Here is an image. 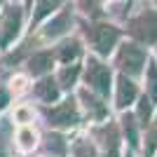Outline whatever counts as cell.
I'll return each instance as SVG.
<instances>
[{"mask_svg": "<svg viewBox=\"0 0 157 157\" xmlns=\"http://www.w3.org/2000/svg\"><path fill=\"white\" fill-rule=\"evenodd\" d=\"M127 38L143 47H157V10H143L124 24Z\"/></svg>", "mask_w": 157, "mask_h": 157, "instance_id": "ba28073f", "label": "cell"}, {"mask_svg": "<svg viewBox=\"0 0 157 157\" xmlns=\"http://www.w3.org/2000/svg\"><path fill=\"white\" fill-rule=\"evenodd\" d=\"M66 5V0H35V12H33V19H31V28L47 21L52 14H56L61 7Z\"/></svg>", "mask_w": 157, "mask_h": 157, "instance_id": "d6986e66", "label": "cell"}, {"mask_svg": "<svg viewBox=\"0 0 157 157\" xmlns=\"http://www.w3.org/2000/svg\"><path fill=\"white\" fill-rule=\"evenodd\" d=\"M115 68L105 59L101 56H94V54H87L85 61H82V82L80 85L87 87L89 92L98 94L110 101L113 96V85H115Z\"/></svg>", "mask_w": 157, "mask_h": 157, "instance_id": "277c9868", "label": "cell"}, {"mask_svg": "<svg viewBox=\"0 0 157 157\" xmlns=\"http://www.w3.org/2000/svg\"><path fill=\"white\" fill-rule=\"evenodd\" d=\"M54 78L59 82V87L63 89V94H73L82 82V61L78 63H66V66H56Z\"/></svg>", "mask_w": 157, "mask_h": 157, "instance_id": "2e32d148", "label": "cell"}, {"mask_svg": "<svg viewBox=\"0 0 157 157\" xmlns=\"http://www.w3.org/2000/svg\"><path fill=\"white\" fill-rule=\"evenodd\" d=\"M143 89H141V82L134 78H127V75H115V85H113V113L120 115V113H127V110H134L136 101L141 98Z\"/></svg>", "mask_w": 157, "mask_h": 157, "instance_id": "9c48e42d", "label": "cell"}, {"mask_svg": "<svg viewBox=\"0 0 157 157\" xmlns=\"http://www.w3.org/2000/svg\"><path fill=\"white\" fill-rule=\"evenodd\" d=\"M73 94H75V98H78V103H80V110H82V115H85L87 127L98 124V122H105L108 117L115 115L110 101L103 98V96H98V94H94V92H89L87 87L80 85Z\"/></svg>", "mask_w": 157, "mask_h": 157, "instance_id": "52a82bcc", "label": "cell"}, {"mask_svg": "<svg viewBox=\"0 0 157 157\" xmlns=\"http://www.w3.org/2000/svg\"><path fill=\"white\" fill-rule=\"evenodd\" d=\"M56 71V56H54L52 47H45V49H35L24 59V73H26L31 80L45 78V75H52Z\"/></svg>", "mask_w": 157, "mask_h": 157, "instance_id": "8fae6325", "label": "cell"}, {"mask_svg": "<svg viewBox=\"0 0 157 157\" xmlns=\"http://www.w3.org/2000/svg\"><path fill=\"white\" fill-rule=\"evenodd\" d=\"M124 157H138V155H136L134 150H129V148H127V150H124Z\"/></svg>", "mask_w": 157, "mask_h": 157, "instance_id": "484cf974", "label": "cell"}, {"mask_svg": "<svg viewBox=\"0 0 157 157\" xmlns=\"http://www.w3.org/2000/svg\"><path fill=\"white\" fill-rule=\"evenodd\" d=\"M115 117H117V124H120V131H122V138H124V145L138 155L141 141H143V127L138 124L134 110L120 113V115H115Z\"/></svg>", "mask_w": 157, "mask_h": 157, "instance_id": "5bb4252c", "label": "cell"}, {"mask_svg": "<svg viewBox=\"0 0 157 157\" xmlns=\"http://www.w3.org/2000/svg\"><path fill=\"white\" fill-rule=\"evenodd\" d=\"M52 49H54V56H56V63L59 66L85 61V42L80 38H75V35H68V38L54 42Z\"/></svg>", "mask_w": 157, "mask_h": 157, "instance_id": "4fadbf2b", "label": "cell"}, {"mask_svg": "<svg viewBox=\"0 0 157 157\" xmlns=\"http://www.w3.org/2000/svg\"><path fill=\"white\" fill-rule=\"evenodd\" d=\"M89 136L94 138V143L98 148V157H124V138H122V131H120L117 117L113 115L105 122H98V124L87 127Z\"/></svg>", "mask_w": 157, "mask_h": 157, "instance_id": "5b68a950", "label": "cell"}, {"mask_svg": "<svg viewBox=\"0 0 157 157\" xmlns=\"http://www.w3.org/2000/svg\"><path fill=\"white\" fill-rule=\"evenodd\" d=\"M38 117V108L35 103H14L10 110V120L14 127H24V124H33Z\"/></svg>", "mask_w": 157, "mask_h": 157, "instance_id": "ffe728a7", "label": "cell"}, {"mask_svg": "<svg viewBox=\"0 0 157 157\" xmlns=\"http://www.w3.org/2000/svg\"><path fill=\"white\" fill-rule=\"evenodd\" d=\"M138 157H157V113L152 117V122L143 129V141H141Z\"/></svg>", "mask_w": 157, "mask_h": 157, "instance_id": "44dd1931", "label": "cell"}, {"mask_svg": "<svg viewBox=\"0 0 157 157\" xmlns=\"http://www.w3.org/2000/svg\"><path fill=\"white\" fill-rule=\"evenodd\" d=\"M152 2H155V5H157V0H152Z\"/></svg>", "mask_w": 157, "mask_h": 157, "instance_id": "83f0119b", "label": "cell"}, {"mask_svg": "<svg viewBox=\"0 0 157 157\" xmlns=\"http://www.w3.org/2000/svg\"><path fill=\"white\" fill-rule=\"evenodd\" d=\"M141 89H143V94L157 105V56L155 54L150 56L148 68H145L143 78H141Z\"/></svg>", "mask_w": 157, "mask_h": 157, "instance_id": "ac0fdd59", "label": "cell"}, {"mask_svg": "<svg viewBox=\"0 0 157 157\" xmlns=\"http://www.w3.org/2000/svg\"><path fill=\"white\" fill-rule=\"evenodd\" d=\"M35 108H38V117L45 122L47 131L75 134V131H82V127H87L75 94H66L54 105H35Z\"/></svg>", "mask_w": 157, "mask_h": 157, "instance_id": "6da1fadb", "label": "cell"}, {"mask_svg": "<svg viewBox=\"0 0 157 157\" xmlns=\"http://www.w3.org/2000/svg\"><path fill=\"white\" fill-rule=\"evenodd\" d=\"M0 10H2V0H0Z\"/></svg>", "mask_w": 157, "mask_h": 157, "instance_id": "4316f807", "label": "cell"}, {"mask_svg": "<svg viewBox=\"0 0 157 157\" xmlns=\"http://www.w3.org/2000/svg\"><path fill=\"white\" fill-rule=\"evenodd\" d=\"M42 143V134L38 131L35 124H24V127H14L12 134V148L19 155H31L35 152Z\"/></svg>", "mask_w": 157, "mask_h": 157, "instance_id": "9a60e30c", "label": "cell"}, {"mask_svg": "<svg viewBox=\"0 0 157 157\" xmlns=\"http://www.w3.org/2000/svg\"><path fill=\"white\" fill-rule=\"evenodd\" d=\"M7 85H10V92H12L14 101L17 98H21L26 92H31V85H33V80L28 78L26 73H14L12 78L7 80Z\"/></svg>", "mask_w": 157, "mask_h": 157, "instance_id": "7402d4cb", "label": "cell"}, {"mask_svg": "<svg viewBox=\"0 0 157 157\" xmlns=\"http://www.w3.org/2000/svg\"><path fill=\"white\" fill-rule=\"evenodd\" d=\"M150 56L152 54H150L148 47L138 45V42H134V40H124V42H120L117 49L113 52L110 66L115 68V73H120V75L141 80L143 73H145V68H148Z\"/></svg>", "mask_w": 157, "mask_h": 157, "instance_id": "3957f363", "label": "cell"}, {"mask_svg": "<svg viewBox=\"0 0 157 157\" xmlns=\"http://www.w3.org/2000/svg\"><path fill=\"white\" fill-rule=\"evenodd\" d=\"M80 7V12L87 14V17H92V19H96L98 17V0H75Z\"/></svg>", "mask_w": 157, "mask_h": 157, "instance_id": "cb8c5ba5", "label": "cell"}, {"mask_svg": "<svg viewBox=\"0 0 157 157\" xmlns=\"http://www.w3.org/2000/svg\"><path fill=\"white\" fill-rule=\"evenodd\" d=\"M75 24V17H73L71 7H61L56 14H52V19L45 21V26L40 31L38 38L42 42H59V40L68 38L71 35V26Z\"/></svg>", "mask_w": 157, "mask_h": 157, "instance_id": "30bf717a", "label": "cell"}, {"mask_svg": "<svg viewBox=\"0 0 157 157\" xmlns=\"http://www.w3.org/2000/svg\"><path fill=\"white\" fill-rule=\"evenodd\" d=\"M31 94H33V98H35V105H54L66 96L63 89H61L59 82H56V78H54V73L52 75H45V78L33 80Z\"/></svg>", "mask_w": 157, "mask_h": 157, "instance_id": "7c38bea8", "label": "cell"}, {"mask_svg": "<svg viewBox=\"0 0 157 157\" xmlns=\"http://www.w3.org/2000/svg\"><path fill=\"white\" fill-rule=\"evenodd\" d=\"M0 157H10V152H7V141H2V138H0Z\"/></svg>", "mask_w": 157, "mask_h": 157, "instance_id": "d4e9b609", "label": "cell"}, {"mask_svg": "<svg viewBox=\"0 0 157 157\" xmlns=\"http://www.w3.org/2000/svg\"><path fill=\"white\" fill-rule=\"evenodd\" d=\"M14 96L10 92V85H7V80H0V115L5 110H10V105H12Z\"/></svg>", "mask_w": 157, "mask_h": 157, "instance_id": "603a6c76", "label": "cell"}, {"mask_svg": "<svg viewBox=\"0 0 157 157\" xmlns=\"http://www.w3.org/2000/svg\"><path fill=\"white\" fill-rule=\"evenodd\" d=\"M98 2H103V0H98Z\"/></svg>", "mask_w": 157, "mask_h": 157, "instance_id": "f1b7e54d", "label": "cell"}, {"mask_svg": "<svg viewBox=\"0 0 157 157\" xmlns=\"http://www.w3.org/2000/svg\"><path fill=\"white\" fill-rule=\"evenodd\" d=\"M80 33H82L85 45L89 47V52H92L94 56L108 59V56H113V52H115L117 45L122 42L124 28L115 26L110 21L89 19V21H80Z\"/></svg>", "mask_w": 157, "mask_h": 157, "instance_id": "7a4b0ae2", "label": "cell"}, {"mask_svg": "<svg viewBox=\"0 0 157 157\" xmlns=\"http://www.w3.org/2000/svg\"><path fill=\"white\" fill-rule=\"evenodd\" d=\"M26 21V5L10 2L0 10V52H10L12 45L21 38Z\"/></svg>", "mask_w": 157, "mask_h": 157, "instance_id": "8992f818", "label": "cell"}, {"mask_svg": "<svg viewBox=\"0 0 157 157\" xmlns=\"http://www.w3.org/2000/svg\"><path fill=\"white\" fill-rule=\"evenodd\" d=\"M68 157H98V148L94 143V138L89 136V131H75L71 136V145H68Z\"/></svg>", "mask_w": 157, "mask_h": 157, "instance_id": "e0dca14e", "label": "cell"}]
</instances>
